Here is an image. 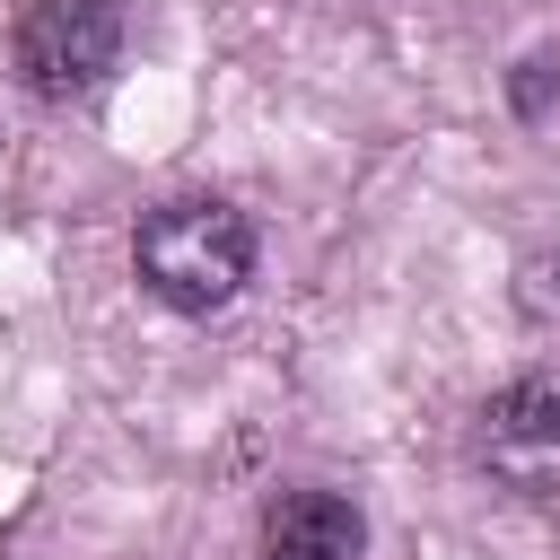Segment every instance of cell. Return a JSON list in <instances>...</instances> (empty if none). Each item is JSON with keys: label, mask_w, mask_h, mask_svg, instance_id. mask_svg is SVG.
Wrapping results in <instances>:
<instances>
[{"label": "cell", "mask_w": 560, "mask_h": 560, "mask_svg": "<svg viewBox=\"0 0 560 560\" xmlns=\"http://www.w3.org/2000/svg\"><path fill=\"white\" fill-rule=\"evenodd\" d=\"M131 271L149 298H166L175 315H219L245 280H254V219L236 201H210V192H184V201H158L140 210L131 228Z\"/></svg>", "instance_id": "6da1fadb"}, {"label": "cell", "mask_w": 560, "mask_h": 560, "mask_svg": "<svg viewBox=\"0 0 560 560\" xmlns=\"http://www.w3.org/2000/svg\"><path fill=\"white\" fill-rule=\"evenodd\" d=\"M114 61H122V9L114 0H35L18 18V70L52 105L96 96L114 79Z\"/></svg>", "instance_id": "7a4b0ae2"}, {"label": "cell", "mask_w": 560, "mask_h": 560, "mask_svg": "<svg viewBox=\"0 0 560 560\" xmlns=\"http://www.w3.org/2000/svg\"><path fill=\"white\" fill-rule=\"evenodd\" d=\"M472 455L499 490L516 499H560V385L542 376H516L481 402L472 420Z\"/></svg>", "instance_id": "3957f363"}, {"label": "cell", "mask_w": 560, "mask_h": 560, "mask_svg": "<svg viewBox=\"0 0 560 560\" xmlns=\"http://www.w3.org/2000/svg\"><path fill=\"white\" fill-rule=\"evenodd\" d=\"M359 542H368V516L341 490L306 481V490H280L262 508V551L271 560H359Z\"/></svg>", "instance_id": "277c9868"}]
</instances>
